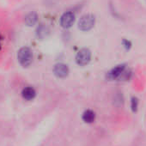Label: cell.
<instances>
[{"instance_id":"1","label":"cell","mask_w":146,"mask_h":146,"mask_svg":"<svg viewBox=\"0 0 146 146\" xmlns=\"http://www.w3.org/2000/svg\"><path fill=\"white\" fill-rule=\"evenodd\" d=\"M17 58L23 66L27 67L33 61V52L29 47H22L17 52Z\"/></svg>"},{"instance_id":"2","label":"cell","mask_w":146,"mask_h":146,"mask_svg":"<svg viewBox=\"0 0 146 146\" xmlns=\"http://www.w3.org/2000/svg\"><path fill=\"white\" fill-rule=\"evenodd\" d=\"M96 23V18L91 14H86L83 16L78 21V29L82 31L90 30Z\"/></svg>"},{"instance_id":"3","label":"cell","mask_w":146,"mask_h":146,"mask_svg":"<svg viewBox=\"0 0 146 146\" xmlns=\"http://www.w3.org/2000/svg\"><path fill=\"white\" fill-rule=\"evenodd\" d=\"M91 59V52L87 48H83L76 55V62L78 65H86Z\"/></svg>"},{"instance_id":"4","label":"cell","mask_w":146,"mask_h":146,"mask_svg":"<svg viewBox=\"0 0 146 146\" xmlns=\"http://www.w3.org/2000/svg\"><path fill=\"white\" fill-rule=\"evenodd\" d=\"M125 72V64H119L116 67L113 68L108 73V78L111 80H115L118 78H121Z\"/></svg>"},{"instance_id":"5","label":"cell","mask_w":146,"mask_h":146,"mask_svg":"<svg viewBox=\"0 0 146 146\" xmlns=\"http://www.w3.org/2000/svg\"><path fill=\"white\" fill-rule=\"evenodd\" d=\"M74 21H75V15L70 11H67L64 12L60 17V25L64 29H69L73 25Z\"/></svg>"},{"instance_id":"6","label":"cell","mask_w":146,"mask_h":146,"mask_svg":"<svg viewBox=\"0 0 146 146\" xmlns=\"http://www.w3.org/2000/svg\"><path fill=\"white\" fill-rule=\"evenodd\" d=\"M53 72H54V75L57 78H66L69 74V67L65 64L59 63V64H55L53 68Z\"/></svg>"},{"instance_id":"7","label":"cell","mask_w":146,"mask_h":146,"mask_svg":"<svg viewBox=\"0 0 146 146\" xmlns=\"http://www.w3.org/2000/svg\"><path fill=\"white\" fill-rule=\"evenodd\" d=\"M35 95H36V92H35V89L32 88V87H27V88L23 89V92H22L23 97L25 100H28V101L33 100V99L35 98Z\"/></svg>"},{"instance_id":"8","label":"cell","mask_w":146,"mask_h":146,"mask_svg":"<svg viewBox=\"0 0 146 146\" xmlns=\"http://www.w3.org/2000/svg\"><path fill=\"white\" fill-rule=\"evenodd\" d=\"M49 32H50L49 29L46 26L41 24L36 29V36L40 39H45L49 35Z\"/></svg>"},{"instance_id":"9","label":"cell","mask_w":146,"mask_h":146,"mask_svg":"<svg viewBox=\"0 0 146 146\" xmlns=\"http://www.w3.org/2000/svg\"><path fill=\"white\" fill-rule=\"evenodd\" d=\"M37 20H38L37 14L35 12H31L26 16L24 22L28 26H34L37 23Z\"/></svg>"},{"instance_id":"10","label":"cell","mask_w":146,"mask_h":146,"mask_svg":"<svg viewBox=\"0 0 146 146\" xmlns=\"http://www.w3.org/2000/svg\"><path fill=\"white\" fill-rule=\"evenodd\" d=\"M96 119V113L92 110H86L83 114V120L86 123H93Z\"/></svg>"},{"instance_id":"11","label":"cell","mask_w":146,"mask_h":146,"mask_svg":"<svg viewBox=\"0 0 146 146\" xmlns=\"http://www.w3.org/2000/svg\"><path fill=\"white\" fill-rule=\"evenodd\" d=\"M137 104H138L137 99V98H132L131 99V108H132L133 111H136V109L137 108Z\"/></svg>"},{"instance_id":"12","label":"cell","mask_w":146,"mask_h":146,"mask_svg":"<svg viewBox=\"0 0 146 146\" xmlns=\"http://www.w3.org/2000/svg\"><path fill=\"white\" fill-rule=\"evenodd\" d=\"M123 45H124V46H125L126 49H129V48L131 47V42L128 41V40H123Z\"/></svg>"}]
</instances>
